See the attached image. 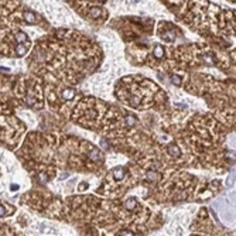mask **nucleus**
I'll return each instance as SVG.
<instances>
[{
    "mask_svg": "<svg viewBox=\"0 0 236 236\" xmlns=\"http://www.w3.org/2000/svg\"><path fill=\"white\" fill-rule=\"evenodd\" d=\"M75 96V91L74 89H69V88H66L62 91V98L66 99V100H69V99H72V98Z\"/></svg>",
    "mask_w": 236,
    "mask_h": 236,
    "instance_id": "f257e3e1",
    "label": "nucleus"
},
{
    "mask_svg": "<svg viewBox=\"0 0 236 236\" xmlns=\"http://www.w3.org/2000/svg\"><path fill=\"white\" fill-rule=\"evenodd\" d=\"M168 154L172 156V157H178L180 156V149L177 146H170L168 147Z\"/></svg>",
    "mask_w": 236,
    "mask_h": 236,
    "instance_id": "f03ea898",
    "label": "nucleus"
},
{
    "mask_svg": "<svg viewBox=\"0 0 236 236\" xmlns=\"http://www.w3.org/2000/svg\"><path fill=\"white\" fill-rule=\"evenodd\" d=\"M24 19H26V21L27 23H31V24L37 21V20H35V16H34L33 13H28V11L24 13Z\"/></svg>",
    "mask_w": 236,
    "mask_h": 236,
    "instance_id": "7ed1b4c3",
    "label": "nucleus"
},
{
    "mask_svg": "<svg viewBox=\"0 0 236 236\" xmlns=\"http://www.w3.org/2000/svg\"><path fill=\"white\" fill-rule=\"evenodd\" d=\"M123 175H125V170H123V168H116V170L113 171V177H115L116 180L123 178Z\"/></svg>",
    "mask_w": 236,
    "mask_h": 236,
    "instance_id": "20e7f679",
    "label": "nucleus"
},
{
    "mask_svg": "<svg viewBox=\"0 0 236 236\" xmlns=\"http://www.w3.org/2000/svg\"><path fill=\"white\" fill-rule=\"evenodd\" d=\"M163 55H164V51H163V48L157 45V47H156V50H154V57H156V58H161Z\"/></svg>",
    "mask_w": 236,
    "mask_h": 236,
    "instance_id": "39448f33",
    "label": "nucleus"
},
{
    "mask_svg": "<svg viewBox=\"0 0 236 236\" xmlns=\"http://www.w3.org/2000/svg\"><path fill=\"white\" fill-rule=\"evenodd\" d=\"M134 205H136V199H134V198H130V199L126 201V208H127V209H133Z\"/></svg>",
    "mask_w": 236,
    "mask_h": 236,
    "instance_id": "423d86ee",
    "label": "nucleus"
},
{
    "mask_svg": "<svg viewBox=\"0 0 236 236\" xmlns=\"http://www.w3.org/2000/svg\"><path fill=\"white\" fill-rule=\"evenodd\" d=\"M147 178L151 180V181H156V180H158V174H157V172L150 171V172H147Z\"/></svg>",
    "mask_w": 236,
    "mask_h": 236,
    "instance_id": "0eeeda50",
    "label": "nucleus"
},
{
    "mask_svg": "<svg viewBox=\"0 0 236 236\" xmlns=\"http://www.w3.org/2000/svg\"><path fill=\"white\" fill-rule=\"evenodd\" d=\"M16 38H17V41H19V43H23V41H26V40H27V35H26L24 33H19Z\"/></svg>",
    "mask_w": 236,
    "mask_h": 236,
    "instance_id": "6e6552de",
    "label": "nucleus"
},
{
    "mask_svg": "<svg viewBox=\"0 0 236 236\" xmlns=\"http://www.w3.org/2000/svg\"><path fill=\"white\" fill-rule=\"evenodd\" d=\"M99 13H100V10H99L98 7H95V9H91V10H89V14H91L92 17H98V16H99Z\"/></svg>",
    "mask_w": 236,
    "mask_h": 236,
    "instance_id": "1a4fd4ad",
    "label": "nucleus"
},
{
    "mask_svg": "<svg viewBox=\"0 0 236 236\" xmlns=\"http://www.w3.org/2000/svg\"><path fill=\"white\" fill-rule=\"evenodd\" d=\"M26 51H27V50L24 48V45H20V47H17V54H19V55H24V54H26Z\"/></svg>",
    "mask_w": 236,
    "mask_h": 236,
    "instance_id": "9d476101",
    "label": "nucleus"
},
{
    "mask_svg": "<svg viewBox=\"0 0 236 236\" xmlns=\"http://www.w3.org/2000/svg\"><path fill=\"white\" fill-rule=\"evenodd\" d=\"M171 81H172V84H180V78L178 76H175V75H171Z\"/></svg>",
    "mask_w": 236,
    "mask_h": 236,
    "instance_id": "9b49d317",
    "label": "nucleus"
},
{
    "mask_svg": "<svg viewBox=\"0 0 236 236\" xmlns=\"http://www.w3.org/2000/svg\"><path fill=\"white\" fill-rule=\"evenodd\" d=\"M120 236H134L131 232H127V230H123V232H120Z\"/></svg>",
    "mask_w": 236,
    "mask_h": 236,
    "instance_id": "f8f14e48",
    "label": "nucleus"
},
{
    "mask_svg": "<svg viewBox=\"0 0 236 236\" xmlns=\"http://www.w3.org/2000/svg\"><path fill=\"white\" fill-rule=\"evenodd\" d=\"M4 214H6V211H4V208L0 205V218H1V216H4Z\"/></svg>",
    "mask_w": 236,
    "mask_h": 236,
    "instance_id": "ddd939ff",
    "label": "nucleus"
}]
</instances>
